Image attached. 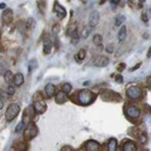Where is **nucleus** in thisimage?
<instances>
[{
	"label": "nucleus",
	"instance_id": "f257e3e1",
	"mask_svg": "<svg viewBox=\"0 0 151 151\" xmlns=\"http://www.w3.org/2000/svg\"><path fill=\"white\" fill-rule=\"evenodd\" d=\"M75 97H76V100H75L76 104L79 103L81 105H90L91 103L94 102V99L97 98V94L90 90H80L79 92H76Z\"/></svg>",
	"mask_w": 151,
	"mask_h": 151
},
{
	"label": "nucleus",
	"instance_id": "f03ea898",
	"mask_svg": "<svg viewBox=\"0 0 151 151\" xmlns=\"http://www.w3.org/2000/svg\"><path fill=\"white\" fill-rule=\"evenodd\" d=\"M19 111H21V105L17 104V103H14V104H10V106L6 109V112H5V119L7 122L10 121H14L18 114H19Z\"/></svg>",
	"mask_w": 151,
	"mask_h": 151
},
{
	"label": "nucleus",
	"instance_id": "7ed1b4c3",
	"mask_svg": "<svg viewBox=\"0 0 151 151\" xmlns=\"http://www.w3.org/2000/svg\"><path fill=\"white\" fill-rule=\"evenodd\" d=\"M37 133H39V128L36 127V124L30 122L26 128H24V139L26 140H32L33 138H35L37 135Z\"/></svg>",
	"mask_w": 151,
	"mask_h": 151
},
{
	"label": "nucleus",
	"instance_id": "20e7f679",
	"mask_svg": "<svg viewBox=\"0 0 151 151\" xmlns=\"http://www.w3.org/2000/svg\"><path fill=\"white\" fill-rule=\"evenodd\" d=\"M124 114L128 119L135 120V119H138L140 116V110L135 105H128V106H126V109H124Z\"/></svg>",
	"mask_w": 151,
	"mask_h": 151
},
{
	"label": "nucleus",
	"instance_id": "39448f33",
	"mask_svg": "<svg viewBox=\"0 0 151 151\" xmlns=\"http://www.w3.org/2000/svg\"><path fill=\"white\" fill-rule=\"evenodd\" d=\"M126 94L129 99L137 100L142 97V90L138 86H129L127 90H126Z\"/></svg>",
	"mask_w": 151,
	"mask_h": 151
},
{
	"label": "nucleus",
	"instance_id": "423d86ee",
	"mask_svg": "<svg viewBox=\"0 0 151 151\" xmlns=\"http://www.w3.org/2000/svg\"><path fill=\"white\" fill-rule=\"evenodd\" d=\"M34 111H35V114H44V112H46V109H47V105L45 103V100L44 99H35V102H34Z\"/></svg>",
	"mask_w": 151,
	"mask_h": 151
},
{
	"label": "nucleus",
	"instance_id": "0eeeda50",
	"mask_svg": "<svg viewBox=\"0 0 151 151\" xmlns=\"http://www.w3.org/2000/svg\"><path fill=\"white\" fill-rule=\"evenodd\" d=\"M34 114H35V111H34V108L33 106L26 108V110H24V112H23V119H22V122L26 124V127L30 123L32 119L34 117Z\"/></svg>",
	"mask_w": 151,
	"mask_h": 151
},
{
	"label": "nucleus",
	"instance_id": "6e6552de",
	"mask_svg": "<svg viewBox=\"0 0 151 151\" xmlns=\"http://www.w3.org/2000/svg\"><path fill=\"white\" fill-rule=\"evenodd\" d=\"M102 99L106 102H115V100H121L120 94L112 92V91H104L102 93Z\"/></svg>",
	"mask_w": 151,
	"mask_h": 151
},
{
	"label": "nucleus",
	"instance_id": "1a4fd4ad",
	"mask_svg": "<svg viewBox=\"0 0 151 151\" xmlns=\"http://www.w3.org/2000/svg\"><path fill=\"white\" fill-rule=\"evenodd\" d=\"M12 19H14V11L11 9H5L4 12L1 14V22L7 26V24L12 22Z\"/></svg>",
	"mask_w": 151,
	"mask_h": 151
},
{
	"label": "nucleus",
	"instance_id": "9d476101",
	"mask_svg": "<svg viewBox=\"0 0 151 151\" xmlns=\"http://www.w3.org/2000/svg\"><path fill=\"white\" fill-rule=\"evenodd\" d=\"M53 11H55V14L60 18L63 19L65 16H67V10L63 7L58 1H55V5H53Z\"/></svg>",
	"mask_w": 151,
	"mask_h": 151
},
{
	"label": "nucleus",
	"instance_id": "9b49d317",
	"mask_svg": "<svg viewBox=\"0 0 151 151\" xmlns=\"http://www.w3.org/2000/svg\"><path fill=\"white\" fill-rule=\"evenodd\" d=\"M52 46H53V41L51 39V36L46 35L44 37V55H48L50 52H51Z\"/></svg>",
	"mask_w": 151,
	"mask_h": 151
},
{
	"label": "nucleus",
	"instance_id": "f8f14e48",
	"mask_svg": "<svg viewBox=\"0 0 151 151\" xmlns=\"http://www.w3.org/2000/svg\"><path fill=\"white\" fill-rule=\"evenodd\" d=\"M83 149L86 151H99L100 146H99L98 142H96V140H87L83 144Z\"/></svg>",
	"mask_w": 151,
	"mask_h": 151
},
{
	"label": "nucleus",
	"instance_id": "ddd939ff",
	"mask_svg": "<svg viewBox=\"0 0 151 151\" xmlns=\"http://www.w3.org/2000/svg\"><path fill=\"white\" fill-rule=\"evenodd\" d=\"M98 23H99V14H98V11H93L88 18V27L94 29Z\"/></svg>",
	"mask_w": 151,
	"mask_h": 151
},
{
	"label": "nucleus",
	"instance_id": "4468645a",
	"mask_svg": "<svg viewBox=\"0 0 151 151\" xmlns=\"http://www.w3.org/2000/svg\"><path fill=\"white\" fill-rule=\"evenodd\" d=\"M108 63H109V58L105 56H98L93 60V64L97 67H105L108 65Z\"/></svg>",
	"mask_w": 151,
	"mask_h": 151
},
{
	"label": "nucleus",
	"instance_id": "2eb2a0df",
	"mask_svg": "<svg viewBox=\"0 0 151 151\" xmlns=\"http://www.w3.org/2000/svg\"><path fill=\"white\" fill-rule=\"evenodd\" d=\"M55 98H56V103H57V104H64L67 100H68V96H67L64 92H63V91L56 92Z\"/></svg>",
	"mask_w": 151,
	"mask_h": 151
},
{
	"label": "nucleus",
	"instance_id": "dca6fc26",
	"mask_svg": "<svg viewBox=\"0 0 151 151\" xmlns=\"http://www.w3.org/2000/svg\"><path fill=\"white\" fill-rule=\"evenodd\" d=\"M56 94V87L52 83H47L45 86V96L47 98H52Z\"/></svg>",
	"mask_w": 151,
	"mask_h": 151
},
{
	"label": "nucleus",
	"instance_id": "f3484780",
	"mask_svg": "<svg viewBox=\"0 0 151 151\" xmlns=\"http://www.w3.org/2000/svg\"><path fill=\"white\" fill-rule=\"evenodd\" d=\"M122 151H137V145L132 140H124L122 144Z\"/></svg>",
	"mask_w": 151,
	"mask_h": 151
},
{
	"label": "nucleus",
	"instance_id": "a211bd4d",
	"mask_svg": "<svg viewBox=\"0 0 151 151\" xmlns=\"http://www.w3.org/2000/svg\"><path fill=\"white\" fill-rule=\"evenodd\" d=\"M106 149H108V151H117V140L115 138H110L108 140Z\"/></svg>",
	"mask_w": 151,
	"mask_h": 151
},
{
	"label": "nucleus",
	"instance_id": "6ab92c4d",
	"mask_svg": "<svg viewBox=\"0 0 151 151\" xmlns=\"http://www.w3.org/2000/svg\"><path fill=\"white\" fill-rule=\"evenodd\" d=\"M24 82V78H23V75L21 73H17L14 75V80H12V83H14L15 86H22Z\"/></svg>",
	"mask_w": 151,
	"mask_h": 151
},
{
	"label": "nucleus",
	"instance_id": "aec40b11",
	"mask_svg": "<svg viewBox=\"0 0 151 151\" xmlns=\"http://www.w3.org/2000/svg\"><path fill=\"white\" fill-rule=\"evenodd\" d=\"M126 35H127V27L122 26L121 29H120V32H119V34H117V39H119L120 42H122L126 39Z\"/></svg>",
	"mask_w": 151,
	"mask_h": 151
},
{
	"label": "nucleus",
	"instance_id": "412c9836",
	"mask_svg": "<svg viewBox=\"0 0 151 151\" xmlns=\"http://www.w3.org/2000/svg\"><path fill=\"white\" fill-rule=\"evenodd\" d=\"M78 32V26H76V23H70L69 26H68V29H67V35L71 36L74 33H76Z\"/></svg>",
	"mask_w": 151,
	"mask_h": 151
},
{
	"label": "nucleus",
	"instance_id": "4be33fe9",
	"mask_svg": "<svg viewBox=\"0 0 151 151\" xmlns=\"http://www.w3.org/2000/svg\"><path fill=\"white\" fill-rule=\"evenodd\" d=\"M102 42H103L102 35H100V34H96V35L93 36V44H94L96 46H102Z\"/></svg>",
	"mask_w": 151,
	"mask_h": 151
},
{
	"label": "nucleus",
	"instance_id": "5701e85b",
	"mask_svg": "<svg viewBox=\"0 0 151 151\" xmlns=\"http://www.w3.org/2000/svg\"><path fill=\"white\" fill-rule=\"evenodd\" d=\"M124 21H126V17H124L123 15H117L116 18H115V26H116V27L122 26Z\"/></svg>",
	"mask_w": 151,
	"mask_h": 151
},
{
	"label": "nucleus",
	"instance_id": "b1692460",
	"mask_svg": "<svg viewBox=\"0 0 151 151\" xmlns=\"http://www.w3.org/2000/svg\"><path fill=\"white\" fill-rule=\"evenodd\" d=\"M4 80H5V82L9 83V85H10V82H12V80H14V75H12L11 71L7 70V71L4 74Z\"/></svg>",
	"mask_w": 151,
	"mask_h": 151
},
{
	"label": "nucleus",
	"instance_id": "393cba45",
	"mask_svg": "<svg viewBox=\"0 0 151 151\" xmlns=\"http://www.w3.org/2000/svg\"><path fill=\"white\" fill-rule=\"evenodd\" d=\"M85 57H86V51L82 48V50H80V51L78 52V56L75 57V59H76L78 62H81V60H83V59H85Z\"/></svg>",
	"mask_w": 151,
	"mask_h": 151
},
{
	"label": "nucleus",
	"instance_id": "a878e982",
	"mask_svg": "<svg viewBox=\"0 0 151 151\" xmlns=\"http://www.w3.org/2000/svg\"><path fill=\"white\" fill-rule=\"evenodd\" d=\"M71 88H73L71 85H70V83H68V82L63 83V86H62V91L64 92L65 94H67V93H70V92H71Z\"/></svg>",
	"mask_w": 151,
	"mask_h": 151
},
{
	"label": "nucleus",
	"instance_id": "bb28decb",
	"mask_svg": "<svg viewBox=\"0 0 151 151\" xmlns=\"http://www.w3.org/2000/svg\"><path fill=\"white\" fill-rule=\"evenodd\" d=\"M92 32H93V29H92L91 27H88V26L85 27V28H83V30H82V37H87V36H88Z\"/></svg>",
	"mask_w": 151,
	"mask_h": 151
},
{
	"label": "nucleus",
	"instance_id": "cd10ccee",
	"mask_svg": "<svg viewBox=\"0 0 151 151\" xmlns=\"http://www.w3.org/2000/svg\"><path fill=\"white\" fill-rule=\"evenodd\" d=\"M24 128H26V124H24L22 121L16 126V128H15V132H17V133H19V132H22V131H24Z\"/></svg>",
	"mask_w": 151,
	"mask_h": 151
},
{
	"label": "nucleus",
	"instance_id": "c85d7f7f",
	"mask_svg": "<svg viewBox=\"0 0 151 151\" xmlns=\"http://www.w3.org/2000/svg\"><path fill=\"white\" fill-rule=\"evenodd\" d=\"M70 39H71V42H73V44H76V42H79V40H80L79 33H78V32H76V33H74V34L70 36Z\"/></svg>",
	"mask_w": 151,
	"mask_h": 151
},
{
	"label": "nucleus",
	"instance_id": "c756f323",
	"mask_svg": "<svg viewBox=\"0 0 151 151\" xmlns=\"http://www.w3.org/2000/svg\"><path fill=\"white\" fill-rule=\"evenodd\" d=\"M6 92H7L9 97H10V96H14V94H15V87H14V86H9Z\"/></svg>",
	"mask_w": 151,
	"mask_h": 151
},
{
	"label": "nucleus",
	"instance_id": "7c9ffc66",
	"mask_svg": "<svg viewBox=\"0 0 151 151\" xmlns=\"http://www.w3.org/2000/svg\"><path fill=\"white\" fill-rule=\"evenodd\" d=\"M6 98H9L7 92H5L4 90H0V99H6Z\"/></svg>",
	"mask_w": 151,
	"mask_h": 151
},
{
	"label": "nucleus",
	"instance_id": "2f4dec72",
	"mask_svg": "<svg viewBox=\"0 0 151 151\" xmlns=\"http://www.w3.org/2000/svg\"><path fill=\"white\" fill-rule=\"evenodd\" d=\"M35 63H36V60H35V59H32V60H30V67H29V71H32V70H33V69L36 67V64H35Z\"/></svg>",
	"mask_w": 151,
	"mask_h": 151
},
{
	"label": "nucleus",
	"instance_id": "473e14b6",
	"mask_svg": "<svg viewBox=\"0 0 151 151\" xmlns=\"http://www.w3.org/2000/svg\"><path fill=\"white\" fill-rule=\"evenodd\" d=\"M60 151H74L70 146H68V145H65V146H63L62 149H60Z\"/></svg>",
	"mask_w": 151,
	"mask_h": 151
},
{
	"label": "nucleus",
	"instance_id": "72a5a7b5",
	"mask_svg": "<svg viewBox=\"0 0 151 151\" xmlns=\"http://www.w3.org/2000/svg\"><path fill=\"white\" fill-rule=\"evenodd\" d=\"M142 19H143L144 22H147V21H149V16H147V14H143V15H142Z\"/></svg>",
	"mask_w": 151,
	"mask_h": 151
},
{
	"label": "nucleus",
	"instance_id": "f704fd0d",
	"mask_svg": "<svg viewBox=\"0 0 151 151\" xmlns=\"http://www.w3.org/2000/svg\"><path fill=\"white\" fill-rule=\"evenodd\" d=\"M109 1L111 3V5H114V6L120 4V0H109Z\"/></svg>",
	"mask_w": 151,
	"mask_h": 151
},
{
	"label": "nucleus",
	"instance_id": "c9c22d12",
	"mask_svg": "<svg viewBox=\"0 0 151 151\" xmlns=\"http://www.w3.org/2000/svg\"><path fill=\"white\" fill-rule=\"evenodd\" d=\"M146 86L151 88V76H149V78L146 79Z\"/></svg>",
	"mask_w": 151,
	"mask_h": 151
},
{
	"label": "nucleus",
	"instance_id": "e433bc0d",
	"mask_svg": "<svg viewBox=\"0 0 151 151\" xmlns=\"http://www.w3.org/2000/svg\"><path fill=\"white\" fill-rule=\"evenodd\" d=\"M3 106H4V102H3V99H0V110L3 109Z\"/></svg>",
	"mask_w": 151,
	"mask_h": 151
},
{
	"label": "nucleus",
	"instance_id": "4c0bfd02",
	"mask_svg": "<svg viewBox=\"0 0 151 151\" xmlns=\"http://www.w3.org/2000/svg\"><path fill=\"white\" fill-rule=\"evenodd\" d=\"M151 57V47L149 48V51H147V58H150Z\"/></svg>",
	"mask_w": 151,
	"mask_h": 151
},
{
	"label": "nucleus",
	"instance_id": "58836bf2",
	"mask_svg": "<svg viewBox=\"0 0 151 151\" xmlns=\"http://www.w3.org/2000/svg\"><path fill=\"white\" fill-rule=\"evenodd\" d=\"M139 67H140V64H138V65H137V67H133V68H132V69H131V70H132V71H134V70H135V69H138V68H139Z\"/></svg>",
	"mask_w": 151,
	"mask_h": 151
},
{
	"label": "nucleus",
	"instance_id": "ea45409f",
	"mask_svg": "<svg viewBox=\"0 0 151 151\" xmlns=\"http://www.w3.org/2000/svg\"><path fill=\"white\" fill-rule=\"evenodd\" d=\"M116 80H117L119 82H122V78L120 76V75H119V76H117V78H116Z\"/></svg>",
	"mask_w": 151,
	"mask_h": 151
},
{
	"label": "nucleus",
	"instance_id": "a19ab883",
	"mask_svg": "<svg viewBox=\"0 0 151 151\" xmlns=\"http://www.w3.org/2000/svg\"><path fill=\"white\" fill-rule=\"evenodd\" d=\"M5 6H6V5H5L4 3H3V4H0V9H5Z\"/></svg>",
	"mask_w": 151,
	"mask_h": 151
},
{
	"label": "nucleus",
	"instance_id": "79ce46f5",
	"mask_svg": "<svg viewBox=\"0 0 151 151\" xmlns=\"http://www.w3.org/2000/svg\"><path fill=\"white\" fill-rule=\"evenodd\" d=\"M0 65H4V60L1 59V57H0Z\"/></svg>",
	"mask_w": 151,
	"mask_h": 151
},
{
	"label": "nucleus",
	"instance_id": "37998d69",
	"mask_svg": "<svg viewBox=\"0 0 151 151\" xmlns=\"http://www.w3.org/2000/svg\"><path fill=\"white\" fill-rule=\"evenodd\" d=\"M108 51H109V52L112 51V46H109V47H108Z\"/></svg>",
	"mask_w": 151,
	"mask_h": 151
},
{
	"label": "nucleus",
	"instance_id": "c03bdc74",
	"mask_svg": "<svg viewBox=\"0 0 151 151\" xmlns=\"http://www.w3.org/2000/svg\"><path fill=\"white\" fill-rule=\"evenodd\" d=\"M138 1H139V4H140V5H142V4H143V3H144V1H145V0H138Z\"/></svg>",
	"mask_w": 151,
	"mask_h": 151
},
{
	"label": "nucleus",
	"instance_id": "a18cd8bd",
	"mask_svg": "<svg viewBox=\"0 0 151 151\" xmlns=\"http://www.w3.org/2000/svg\"><path fill=\"white\" fill-rule=\"evenodd\" d=\"M143 151H147V150H143Z\"/></svg>",
	"mask_w": 151,
	"mask_h": 151
}]
</instances>
